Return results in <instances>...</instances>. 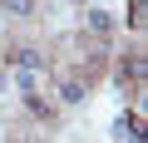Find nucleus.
<instances>
[{"mask_svg":"<svg viewBox=\"0 0 148 143\" xmlns=\"http://www.w3.org/2000/svg\"><path fill=\"white\" fill-rule=\"evenodd\" d=\"M84 25H89L94 35H109V30H114V15H109V10H89V20H84Z\"/></svg>","mask_w":148,"mask_h":143,"instance_id":"obj_1","label":"nucleus"},{"mask_svg":"<svg viewBox=\"0 0 148 143\" xmlns=\"http://www.w3.org/2000/svg\"><path fill=\"white\" fill-rule=\"evenodd\" d=\"M5 10L10 15H30V0H5Z\"/></svg>","mask_w":148,"mask_h":143,"instance_id":"obj_2","label":"nucleus"},{"mask_svg":"<svg viewBox=\"0 0 148 143\" xmlns=\"http://www.w3.org/2000/svg\"><path fill=\"white\" fill-rule=\"evenodd\" d=\"M128 20H133V30H143V0H133V15Z\"/></svg>","mask_w":148,"mask_h":143,"instance_id":"obj_3","label":"nucleus"}]
</instances>
